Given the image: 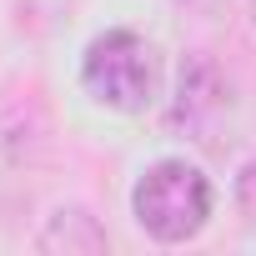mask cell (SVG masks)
Returning <instances> with one entry per match:
<instances>
[{"label": "cell", "instance_id": "cell-1", "mask_svg": "<svg viewBox=\"0 0 256 256\" xmlns=\"http://www.w3.org/2000/svg\"><path fill=\"white\" fill-rule=\"evenodd\" d=\"M211 206H216V191H211V176L201 166H191L186 156H166V161H151L131 191V211H136V226L166 246L176 241H191L206 221H211Z\"/></svg>", "mask_w": 256, "mask_h": 256}, {"label": "cell", "instance_id": "cell-2", "mask_svg": "<svg viewBox=\"0 0 256 256\" xmlns=\"http://www.w3.org/2000/svg\"><path fill=\"white\" fill-rule=\"evenodd\" d=\"M80 86L106 110H126V116L146 110L156 100V86H161L156 46L136 30H126V26L100 30L80 56Z\"/></svg>", "mask_w": 256, "mask_h": 256}, {"label": "cell", "instance_id": "cell-3", "mask_svg": "<svg viewBox=\"0 0 256 256\" xmlns=\"http://www.w3.org/2000/svg\"><path fill=\"white\" fill-rule=\"evenodd\" d=\"M226 110V80L211 60H186L181 66V80H176V106H171V126L181 131H206L211 116Z\"/></svg>", "mask_w": 256, "mask_h": 256}, {"label": "cell", "instance_id": "cell-4", "mask_svg": "<svg viewBox=\"0 0 256 256\" xmlns=\"http://www.w3.org/2000/svg\"><path fill=\"white\" fill-rule=\"evenodd\" d=\"M36 246L40 251H66V256H96V251H106V226L90 216V211H80V206H60L50 221H46V231L36 236Z\"/></svg>", "mask_w": 256, "mask_h": 256}, {"label": "cell", "instance_id": "cell-5", "mask_svg": "<svg viewBox=\"0 0 256 256\" xmlns=\"http://www.w3.org/2000/svg\"><path fill=\"white\" fill-rule=\"evenodd\" d=\"M251 20H256V0H251Z\"/></svg>", "mask_w": 256, "mask_h": 256}]
</instances>
